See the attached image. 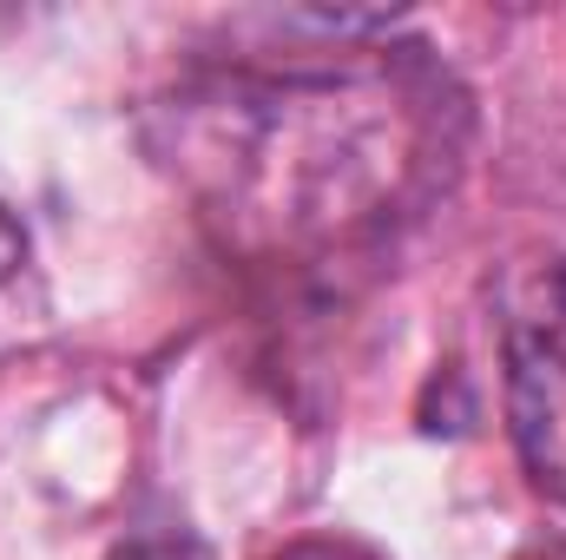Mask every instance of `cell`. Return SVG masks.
Masks as SVG:
<instances>
[{
	"instance_id": "5b68a950",
	"label": "cell",
	"mask_w": 566,
	"mask_h": 560,
	"mask_svg": "<svg viewBox=\"0 0 566 560\" xmlns=\"http://www.w3.org/2000/svg\"><path fill=\"white\" fill-rule=\"evenodd\" d=\"M20 265H27V225H20V211L0 198V283L13 278Z\"/></svg>"
},
{
	"instance_id": "3957f363",
	"label": "cell",
	"mask_w": 566,
	"mask_h": 560,
	"mask_svg": "<svg viewBox=\"0 0 566 560\" xmlns=\"http://www.w3.org/2000/svg\"><path fill=\"white\" fill-rule=\"evenodd\" d=\"M271 560H376V554L363 541H349V535H303V541L277 548Z\"/></svg>"
},
{
	"instance_id": "7a4b0ae2",
	"label": "cell",
	"mask_w": 566,
	"mask_h": 560,
	"mask_svg": "<svg viewBox=\"0 0 566 560\" xmlns=\"http://www.w3.org/2000/svg\"><path fill=\"white\" fill-rule=\"evenodd\" d=\"M501 363L514 448L534 488L566 501V258H541L514 283L501 317Z\"/></svg>"
},
{
	"instance_id": "6da1fadb",
	"label": "cell",
	"mask_w": 566,
	"mask_h": 560,
	"mask_svg": "<svg viewBox=\"0 0 566 560\" xmlns=\"http://www.w3.org/2000/svg\"><path fill=\"white\" fill-rule=\"evenodd\" d=\"M409 53L336 73L231 80L185 100L191 133H205L185 158H205L198 185L211 205L244 238L283 251L376 231L396 198L422 185L434 152H448V80Z\"/></svg>"
},
{
	"instance_id": "277c9868",
	"label": "cell",
	"mask_w": 566,
	"mask_h": 560,
	"mask_svg": "<svg viewBox=\"0 0 566 560\" xmlns=\"http://www.w3.org/2000/svg\"><path fill=\"white\" fill-rule=\"evenodd\" d=\"M113 560H211L191 535H158V541H126Z\"/></svg>"
}]
</instances>
